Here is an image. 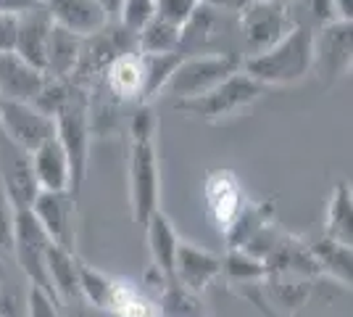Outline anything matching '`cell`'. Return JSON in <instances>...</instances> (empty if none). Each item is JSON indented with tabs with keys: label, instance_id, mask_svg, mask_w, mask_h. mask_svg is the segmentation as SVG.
<instances>
[{
	"label": "cell",
	"instance_id": "1",
	"mask_svg": "<svg viewBox=\"0 0 353 317\" xmlns=\"http://www.w3.org/2000/svg\"><path fill=\"white\" fill-rule=\"evenodd\" d=\"M311 46H314V32L303 24H295L280 43L266 48L264 53L245 56L240 64V72H245L256 82H261L264 88L293 85L311 72V59H314Z\"/></svg>",
	"mask_w": 353,
	"mask_h": 317
},
{
	"label": "cell",
	"instance_id": "2",
	"mask_svg": "<svg viewBox=\"0 0 353 317\" xmlns=\"http://www.w3.org/2000/svg\"><path fill=\"white\" fill-rule=\"evenodd\" d=\"M53 122H56V137L66 153L69 172H72L69 193L77 198L88 175L90 153V95L85 93V88L74 85L66 104L56 111Z\"/></svg>",
	"mask_w": 353,
	"mask_h": 317
},
{
	"label": "cell",
	"instance_id": "3",
	"mask_svg": "<svg viewBox=\"0 0 353 317\" xmlns=\"http://www.w3.org/2000/svg\"><path fill=\"white\" fill-rule=\"evenodd\" d=\"M261 95H266V88L261 82L250 79L245 72H235L232 77H227L224 82H219L216 88H211V90L198 95V98L174 101V108L182 111V114L198 117V119L216 122L235 114L240 108H245V106L256 104Z\"/></svg>",
	"mask_w": 353,
	"mask_h": 317
},
{
	"label": "cell",
	"instance_id": "4",
	"mask_svg": "<svg viewBox=\"0 0 353 317\" xmlns=\"http://www.w3.org/2000/svg\"><path fill=\"white\" fill-rule=\"evenodd\" d=\"M161 169L153 137H130V204L132 220L140 227L159 211Z\"/></svg>",
	"mask_w": 353,
	"mask_h": 317
},
{
	"label": "cell",
	"instance_id": "5",
	"mask_svg": "<svg viewBox=\"0 0 353 317\" xmlns=\"http://www.w3.org/2000/svg\"><path fill=\"white\" fill-rule=\"evenodd\" d=\"M243 59L237 53H211V56H182L166 88L176 101H190L216 88L227 77L240 72Z\"/></svg>",
	"mask_w": 353,
	"mask_h": 317
},
{
	"label": "cell",
	"instance_id": "6",
	"mask_svg": "<svg viewBox=\"0 0 353 317\" xmlns=\"http://www.w3.org/2000/svg\"><path fill=\"white\" fill-rule=\"evenodd\" d=\"M50 246V238L45 236V230L40 222L34 220V214L30 209L16 211L14 222V249L11 254L16 257V265L21 267V272L30 278V283L34 288L45 291L48 296L56 299L53 286L48 280V270H45V251ZM59 302V299H56Z\"/></svg>",
	"mask_w": 353,
	"mask_h": 317
},
{
	"label": "cell",
	"instance_id": "7",
	"mask_svg": "<svg viewBox=\"0 0 353 317\" xmlns=\"http://www.w3.org/2000/svg\"><path fill=\"white\" fill-rule=\"evenodd\" d=\"M293 19L288 14L285 3L274 0H253L240 14V30H243V46L248 56L264 53L266 48L280 43L288 32L293 30Z\"/></svg>",
	"mask_w": 353,
	"mask_h": 317
},
{
	"label": "cell",
	"instance_id": "8",
	"mask_svg": "<svg viewBox=\"0 0 353 317\" xmlns=\"http://www.w3.org/2000/svg\"><path fill=\"white\" fill-rule=\"evenodd\" d=\"M53 135H56V122L45 117L40 108H34L32 104L0 101V137L16 146L19 151H37Z\"/></svg>",
	"mask_w": 353,
	"mask_h": 317
},
{
	"label": "cell",
	"instance_id": "9",
	"mask_svg": "<svg viewBox=\"0 0 353 317\" xmlns=\"http://www.w3.org/2000/svg\"><path fill=\"white\" fill-rule=\"evenodd\" d=\"M314 59L311 72L322 77L324 82H335L338 77L351 69V50H353V24L351 21H330L324 24L319 35H314Z\"/></svg>",
	"mask_w": 353,
	"mask_h": 317
},
{
	"label": "cell",
	"instance_id": "10",
	"mask_svg": "<svg viewBox=\"0 0 353 317\" xmlns=\"http://www.w3.org/2000/svg\"><path fill=\"white\" fill-rule=\"evenodd\" d=\"M32 214L45 230V236L50 243H56L61 249L74 251V238H77V198L63 191V193H45L40 191L34 204H32Z\"/></svg>",
	"mask_w": 353,
	"mask_h": 317
},
{
	"label": "cell",
	"instance_id": "11",
	"mask_svg": "<svg viewBox=\"0 0 353 317\" xmlns=\"http://www.w3.org/2000/svg\"><path fill=\"white\" fill-rule=\"evenodd\" d=\"M0 188L16 211L32 209L34 198L40 193L32 172L30 153L19 151L3 137H0Z\"/></svg>",
	"mask_w": 353,
	"mask_h": 317
},
{
	"label": "cell",
	"instance_id": "12",
	"mask_svg": "<svg viewBox=\"0 0 353 317\" xmlns=\"http://www.w3.org/2000/svg\"><path fill=\"white\" fill-rule=\"evenodd\" d=\"M203 201H206L211 222L216 225L219 233H224L248 198L243 191V182L237 180L232 169H211L203 182Z\"/></svg>",
	"mask_w": 353,
	"mask_h": 317
},
{
	"label": "cell",
	"instance_id": "13",
	"mask_svg": "<svg viewBox=\"0 0 353 317\" xmlns=\"http://www.w3.org/2000/svg\"><path fill=\"white\" fill-rule=\"evenodd\" d=\"M221 275V257L201 249V246H192V243L179 241L174 259V280L176 286H182L190 294H201L203 288H208L216 278Z\"/></svg>",
	"mask_w": 353,
	"mask_h": 317
},
{
	"label": "cell",
	"instance_id": "14",
	"mask_svg": "<svg viewBox=\"0 0 353 317\" xmlns=\"http://www.w3.org/2000/svg\"><path fill=\"white\" fill-rule=\"evenodd\" d=\"M45 11L53 24L74 32L82 40L108 24V16L98 0H45Z\"/></svg>",
	"mask_w": 353,
	"mask_h": 317
},
{
	"label": "cell",
	"instance_id": "15",
	"mask_svg": "<svg viewBox=\"0 0 353 317\" xmlns=\"http://www.w3.org/2000/svg\"><path fill=\"white\" fill-rule=\"evenodd\" d=\"M48 77L21 61L16 53H0V101L32 104L43 90Z\"/></svg>",
	"mask_w": 353,
	"mask_h": 317
},
{
	"label": "cell",
	"instance_id": "16",
	"mask_svg": "<svg viewBox=\"0 0 353 317\" xmlns=\"http://www.w3.org/2000/svg\"><path fill=\"white\" fill-rule=\"evenodd\" d=\"M50 16L45 8L19 14V35H16L14 53L30 66L40 69L45 75V56H48V37H50Z\"/></svg>",
	"mask_w": 353,
	"mask_h": 317
},
{
	"label": "cell",
	"instance_id": "17",
	"mask_svg": "<svg viewBox=\"0 0 353 317\" xmlns=\"http://www.w3.org/2000/svg\"><path fill=\"white\" fill-rule=\"evenodd\" d=\"M30 162L40 191H45V193H63V191H69L72 172H69L66 153H63L56 135L50 137V140H45L37 151H32Z\"/></svg>",
	"mask_w": 353,
	"mask_h": 317
},
{
	"label": "cell",
	"instance_id": "18",
	"mask_svg": "<svg viewBox=\"0 0 353 317\" xmlns=\"http://www.w3.org/2000/svg\"><path fill=\"white\" fill-rule=\"evenodd\" d=\"M148 238V251H150V267L159 272L161 278L172 280L174 275V259H176V249H179V236H176L174 225L169 222V217L163 214L161 209L156 211L148 225L143 227Z\"/></svg>",
	"mask_w": 353,
	"mask_h": 317
},
{
	"label": "cell",
	"instance_id": "19",
	"mask_svg": "<svg viewBox=\"0 0 353 317\" xmlns=\"http://www.w3.org/2000/svg\"><path fill=\"white\" fill-rule=\"evenodd\" d=\"M82 53V37L63 30L59 24L50 27L48 37V56H45V77L50 79H72L74 69Z\"/></svg>",
	"mask_w": 353,
	"mask_h": 317
},
{
	"label": "cell",
	"instance_id": "20",
	"mask_svg": "<svg viewBox=\"0 0 353 317\" xmlns=\"http://www.w3.org/2000/svg\"><path fill=\"white\" fill-rule=\"evenodd\" d=\"M261 294H266V299L277 309L293 315L309 299L311 280L301 275H290V272H266L261 280Z\"/></svg>",
	"mask_w": 353,
	"mask_h": 317
},
{
	"label": "cell",
	"instance_id": "21",
	"mask_svg": "<svg viewBox=\"0 0 353 317\" xmlns=\"http://www.w3.org/2000/svg\"><path fill=\"white\" fill-rule=\"evenodd\" d=\"M77 259L74 251L61 249L56 243L48 246L45 251V270H48V280L53 286V294L61 302H74L79 299V272H77Z\"/></svg>",
	"mask_w": 353,
	"mask_h": 317
},
{
	"label": "cell",
	"instance_id": "22",
	"mask_svg": "<svg viewBox=\"0 0 353 317\" xmlns=\"http://www.w3.org/2000/svg\"><path fill=\"white\" fill-rule=\"evenodd\" d=\"M103 82L117 101H140L143 95V64L140 53H124L103 69Z\"/></svg>",
	"mask_w": 353,
	"mask_h": 317
},
{
	"label": "cell",
	"instance_id": "23",
	"mask_svg": "<svg viewBox=\"0 0 353 317\" xmlns=\"http://www.w3.org/2000/svg\"><path fill=\"white\" fill-rule=\"evenodd\" d=\"M272 217H274V204H272V201H259V204L245 201V206L240 209V214H237L235 220L230 222V227L221 233L224 241H227V249H230V251H243L250 243V238H253L261 227H266L269 222H274Z\"/></svg>",
	"mask_w": 353,
	"mask_h": 317
},
{
	"label": "cell",
	"instance_id": "24",
	"mask_svg": "<svg viewBox=\"0 0 353 317\" xmlns=\"http://www.w3.org/2000/svg\"><path fill=\"white\" fill-rule=\"evenodd\" d=\"M309 249H311L314 262H316L319 275H327V278H332V280L340 283V286L351 288V280H353L351 246H343V243L332 241V238L324 236L322 241L309 243Z\"/></svg>",
	"mask_w": 353,
	"mask_h": 317
},
{
	"label": "cell",
	"instance_id": "25",
	"mask_svg": "<svg viewBox=\"0 0 353 317\" xmlns=\"http://www.w3.org/2000/svg\"><path fill=\"white\" fill-rule=\"evenodd\" d=\"M327 238L343 243V246H351L353 243V196H351V185L340 180L330 196V206H327Z\"/></svg>",
	"mask_w": 353,
	"mask_h": 317
},
{
	"label": "cell",
	"instance_id": "26",
	"mask_svg": "<svg viewBox=\"0 0 353 317\" xmlns=\"http://www.w3.org/2000/svg\"><path fill=\"white\" fill-rule=\"evenodd\" d=\"M182 61V53H140L143 64V95L140 104H150L166 88L169 77Z\"/></svg>",
	"mask_w": 353,
	"mask_h": 317
},
{
	"label": "cell",
	"instance_id": "27",
	"mask_svg": "<svg viewBox=\"0 0 353 317\" xmlns=\"http://www.w3.org/2000/svg\"><path fill=\"white\" fill-rule=\"evenodd\" d=\"M77 272H79V296L88 299L95 309L108 312L114 291H117V278L105 275L103 270L90 267L88 262H82V259H77Z\"/></svg>",
	"mask_w": 353,
	"mask_h": 317
},
{
	"label": "cell",
	"instance_id": "28",
	"mask_svg": "<svg viewBox=\"0 0 353 317\" xmlns=\"http://www.w3.org/2000/svg\"><path fill=\"white\" fill-rule=\"evenodd\" d=\"M185 35L179 27L163 21V19H153L148 21L143 30L137 32L134 43H137V53H179Z\"/></svg>",
	"mask_w": 353,
	"mask_h": 317
},
{
	"label": "cell",
	"instance_id": "29",
	"mask_svg": "<svg viewBox=\"0 0 353 317\" xmlns=\"http://www.w3.org/2000/svg\"><path fill=\"white\" fill-rule=\"evenodd\" d=\"M159 317H206L203 302L198 299V294H190L182 286H176L174 280H163L161 294H159Z\"/></svg>",
	"mask_w": 353,
	"mask_h": 317
},
{
	"label": "cell",
	"instance_id": "30",
	"mask_svg": "<svg viewBox=\"0 0 353 317\" xmlns=\"http://www.w3.org/2000/svg\"><path fill=\"white\" fill-rule=\"evenodd\" d=\"M108 312L114 317H159L156 304L150 302L140 288L130 286L124 280H117V291H114Z\"/></svg>",
	"mask_w": 353,
	"mask_h": 317
},
{
	"label": "cell",
	"instance_id": "31",
	"mask_svg": "<svg viewBox=\"0 0 353 317\" xmlns=\"http://www.w3.org/2000/svg\"><path fill=\"white\" fill-rule=\"evenodd\" d=\"M221 275H227L230 283L250 286L264 280L266 267L261 259L250 257L245 251H227V257H221Z\"/></svg>",
	"mask_w": 353,
	"mask_h": 317
},
{
	"label": "cell",
	"instance_id": "32",
	"mask_svg": "<svg viewBox=\"0 0 353 317\" xmlns=\"http://www.w3.org/2000/svg\"><path fill=\"white\" fill-rule=\"evenodd\" d=\"M117 16L119 27H124L130 35L137 37V32L143 30L148 21L156 19V0H121Z\"/></svg>",
	"mask_w": 353,
	"mask_h": 317
},
{
	"label": "cell",
	"instance_id": "33",
	"mask_svg": "<svg viewBox=\"0 0 353 317\" xmlns=\"http://www.w3.org/2000/svg\"><path fill=\"white\" fill-rule=\"evenodd\" d=\"M198 8H201V0H156V16L179 30L190 21Z\"/></svg>",
	"mask_w": 353,
	"mask_h": 317
},
{
	"label": "cell",
	"instance_id": "34",
	"mask_svg": "<svg viewBox=\"0 0 353 317\" xmlns=\"http://www.w3.org/2000/svg\"><path fill=\"white\" fill-rule=\"evenodd\" d=\"M14 222H16V209L11 201L6 198L3 188H0V249L11 254L14 249Z\"/></svg>",
	"mask_w": 353,
	"mask_h": 317
},
{
	"label": "cell",
	"instance_id": "35",
	"mask_svg": "<svg viewBox=\"0 0 353 317\" xmlns=\"http://www.w3.org/2000/svg\"><path fill=\"white\" fill-rule=\"evenodd\" d=\"M27 317H61L59 315V302L53 296H48L40 288H30L27 296Z\"/></svg>",
	"mask_w": 353,
	"mask_h": 317
},
{
	"label": "cell",
	"instance_id": "36",
	"mask_svg": "<svg viewBox=\"0 0 353 317\" xmlns=\"http://www.w3.org/2000/svg\"><path fill=\"white\" fill-rule=\"evenodd\" d=\"M156 135V114L153 106L140 104L134 108L132 122H130V137H153Z\"/></svg>",
	"mask_w": 353,
	"mask_h": 317
},
{
	"label": "cell",
	"instance_id": "37",
	"mask_svg": "<svg viewBox=\"0 0 353 317\" xmlns=\"http://www.w3.org/2000/svg\"><path fill=\"white\" fill-rule=\"evenodd\" d=\"M19 35V14H0V53H14Z\"/></svg>",
	"mask_w": 353,
	"mask_h": 317
},
{
	"label": "cell",
	"instance_id": "38",
	"mask_svg": "<svg viewBox=\"0 0 353 317\" xmlns=\"http://www.w3.org/2000/svg\"><path fill=\"white\" fill-rule=\"evenodd\" d=\"M253 0H201V6H206L211 11H224V14H243Z\"/></svg>",
	"mask_w": 353,
	"mask_h": 317
},
{
	"label": "cell",
	"instance_id": "39",
	"mask_svg": "<svg viewBox=\"0 0 353 317\" xmlns=\"http://www.w3.org/2000/svg\"><path fill=\"white\" fill-rule=\"evenodd\" d=\"M45 8L43 0H0V14H27Z\"/></svg>",
	"mask_w": 353,
	"mask_h": 317
},
{
	"label": "cell",
	"instance_id": "40",
	"mask_svg": "<svg viewBox=\"0 0 353 317\" xmlns=\"http://www.w3.org/2000/svg\"><path fill=\"white\" fill-rule=\"evenodd\" d=\"M332 3V11L338 21H351L353 16V0H330Z\"/></svg>",
	"mask_w": 353,
	"mask_h": 317
},
{
	"label": "cell",
	"instance_id": "41",
	"mask_svg": "<svg viewBox=\"0 0 353 317\" xmlns=\"http://www.w3.org/2000/svg\"><path fill=\"white\" fill-rule=\"evenodd\" d=\"M98 3H101V8L105 11L108 19H114L119 14V6H121V0H98Z\"/></svg>",
	"mask_w": 353,
	"mask_h": 317
},
{
	"label": "cell",
	"instance_id": "42",
	"mask_svg": "<svg viewBox=\"0 0 353 317\" xmlns=\"http://www.w3.org/2000/svg\"><path fill=\"white\" fill-rule=\"evenodd\" d=\"M274 3H282V0H274Z\"/></svg>",
	"mask_w": 353,
	"mask_h": 317
}]
</instances>
